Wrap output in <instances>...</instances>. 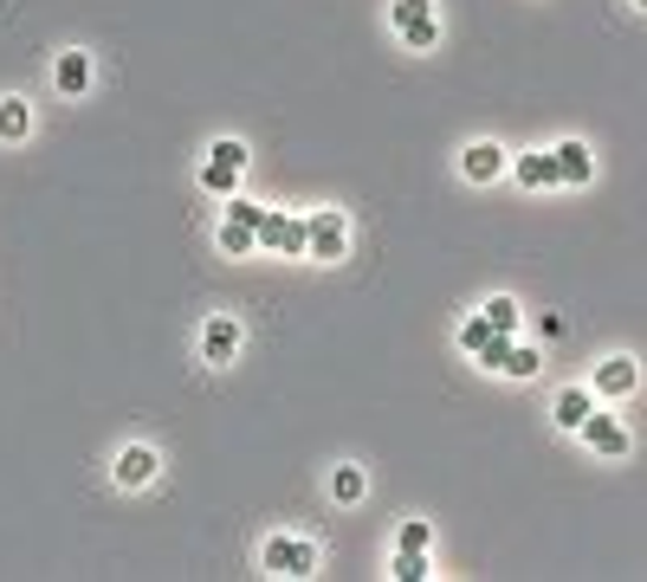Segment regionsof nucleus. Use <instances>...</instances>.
<instances>
[{"mask_svg":"<svg viewBox=\"0 0 647 582\" xmlns=\"http://www.w3.org/2000/svg\"><path fill=\"white\" fill-rule=\"evenodd\" d=\"M389 26H395V39H402L408 53H434V46H440V13H434V0H395V7H389Z\"/></svg>","mask_w":647,"mask_h":582,"instance_id":"f257e3e1","label":"nucleus"},{"mask_svg":"<svg viewBox=\"0 0 647 582\" xmlns=\"http://www.w3.org/2000/svg\"><path fill=\"white\" fill-rule=\"evenodd\" d=\"M259 570H266V577H311V570H317V544L279 531V537L259 544Z\"/></svg>","mask_w":647,"mask_h":582,"instance_id":"f03ea898","label":"nucleus"},{"mask_svg":"<svg viewBox=\"0 0 647 582\" xmlns=\"http://www.w3.org/2000/svg\"><path fill=\"white\" fill-rule=\"evenodd\" d=\"M246 162H253V155H246L240 137H220V143L208 149V162H201V188H208V195H233L240 175H246Z\"/></svg>","mask_w":647,"mask_h":582,"instance_id":"7ed1b4c3","label":"nucleus"},{"mask_svg":"<svg viewBox=\"0 0 647 582\" xmlns=\"http://www.w3.org/2000/svg\"><path fill=\"white\" fill-rule=\"evenodd\" d=\"M259 220L266 208L259 201H227V220H220V253H233V259H246V253H259Z\"/></svg>","mask_w":647,"mask_h":582,"instance_id":"20e7f679","label":"nucleus"},{"mask_svg":"<svg viewBox=\"0 0 647 582\" xmlns=\"http://www.w3.org/2000/svg\"><path fill=\"white\" fill-rule=\"evenodd\" d=\"M304 253L324 259V266L344 259V253H350V220L337 214V208H317V214L304 220Z\"/></svg>","mask_w":647,"mask_h":582,"instance_id":"39448f33","label":"nucleus"},{"mask_svg":"<svg viewBox=\"0 0 647 582\" xmlns=\"http://www.w3.org/2000/svg\"><path fill=\"white\" fill-rule=\"evenodd\" d=\"M480 363L493 369V375H511V382H531V375L544 369V357H538L531 344H518V337H493V344L480 350Z\"/></svg>","mask_w":647,"mask_h":582,"instance_id":"423d86ee","label":"nucleus"},{"mask_svg":"<svg viewBox=\"0 0 647 582\" xmlns=\"http://www.w3.org/2000/svg\"><path fill=\"white\" fill-rule=\"evenodd\" d=\"M576 434L589 440V453H602V459H622V453H628V428H622L615 415H596V408H589V421H582Z\"/></svg>","mask_w":647,"mask_h":582,"instance_id":"0eeeda50","label":"nucleus"},{"mask_svg":"<svg viewBox=\"0 0 647 582\" xmlns=\"http://www.w3.org/2000/svg\"><path fill=\"white\" fill-rule=\"evenodd\" d=\"M233 357H240V324H233V317H208V324H201V363L227 369Z\"/></svg>","mask_w":647,"mask_h":582,"instance_id":"6e6552de","label":"nucleus"},{"mask_svg":"<svg viewBox=\"0 0 647 582\" xmlns=\"http://www.w3.org/2000/svg\"><path fill=\"white\" fill-rule=\"evenodd\" d=\"M635 382H642L635 357H602V363H596V388H589V395H609V401H622V395H635Z\"/></svg>","mask_w":647,"mask_h":582,"instance_id":"1a4fd4ad","label":"nucleus"},{"mask_svg":"<svg viewBox=\"0 0 647 582\" xmlns=\"http://www.w3.org/2000/svg\"><path fill=\"white\" fill-rule=\"evenodd\" d=\"M155 473H162V459H155V446H124V453H117V486H130V492H143V486H155Z\"/></svg>","mask_w":647,"mask_h":582,"instance_id":"9d476101","label":"nucleus"},{"mask_svg":"<svg viewBox=\"0 0 647 582\" xmlns=\"http://www.w3.org/2000/svg\"><path fill=\"white\" fill-rule=\"evenodd\" d=\"M551 168H557V182H570V188H582L589 175H596V155H589V143H557L551 149Z\"/></svg>","mask_w":647,"mask_h":582,"instance_id":"9b49d317","label":"nucleus"},{"mask_svg":"<svg viewBox=\"0 0 647 582\" xmlns=\"http://www.w3.org/2000/svg\"><path fill=\"white\" fill-rule=\"evenodd\" d=\"M259 246H273V253H304V220H291V214H266L259 220Z\"/></svg>","mask_w":647,"mask_h":582,"instance_id":"f8f14e48","label":"nucleus"},{"mask_svg":"<svg viewBox=\"0 0 647 582\" xmlns=\"http://www.w3.org/2000/svg\"><path fill=\"white\" fill-rule=\"evenodd\" d=\"M53 84H59L66 97H84V91H91V53H59V59H53Z\"/></svg>","mask_w":647,"mask_h":582,"instance_id":"ddd939ff","label":"nucleus"},{"mask_svg":"<svg viewBox=\"0 0 647 582\" xmlns=\"http://www.w3.org/2000/svg\"><path fill=\"white\" fill-rule=\"evenodd\" d=\"M589 408H596V395H589V388H564V395L551 401V421H557L564 434H576V428L589 421Z\"/></svg>","mask_w":647,"mask_h":582,"instance_id":"4468645a","label":"nucleus"},{"mask_svg":"<svg viewBox=\"0 0 647 582\" xmlns=\"http://www.w3.org/2000/svg\"><path fill=\"white\" fill-rule=\"evenodd\" d=\"M26 137H33V104L0 97V143H26Z\"/></svg>","mask_w":647,"mask_h":582,"instance_id":"2eb2a0df","label":"nucleus"},{"mask_svg":"<svg viewBox=\"0 0 647 582\" xmlns=\"http://www.w3.org/2000/svg\"><path fill=\"white\" fill-rule=\"evenodd\" d=\"M505 175V149L499 143H473L466 149V182H499Z\"/></svg>","mask_w":647,"mask_h":582,"instance_id":"dca6fc26","label":"nucleus"},{"mask_svg":"<svg viewBox=\"0 0 647 582\" xmlns=\"http://www.w3.org/2000/svg\"><path fill=\"white\" fill-rule=\"evenodd\" d=\"M480 317H486V324H493V337H518V298H486V304H480Z\"/></svg>","mask_w":647,"mask_h":582,"instance_id":"f3484780","label":"nucleus"},{"mask_svg":"<svg viewBox=\"0 0 647 582\" xmlns=\"http://www.w3.org/2000/svg\"><path fill=\"white\" fill-rule=\"evenodd\" d=\"M518 188H557V168H551V149H544V155H518Z\"/></svg>","mask_w":647,"mask_h":582,"instance_id":"a211bd4d","label":"nucleus"},{"mask_svg":"<svg viewBox=\"0 0 647 582\" xmlns=\"http://www.w3.org/2000/svg\"><path fill=\"white\" fill-rule=\"evenodd\" d=\"M362 492H369L362 466H337V473H331V499H337V505H357Z\"/></svg>","mask_w":647,"mask_h":582,"instance_id":"6ab92c4d","label":"nucleus"},{"mask_svg":"<svg viewBox=\"0 0 647 582\" xmlns=\"http://www.w3.org/2000/svg\"><path fill=\"white\" fill-rule=\"evenodd\" d=\"M389 577H395V582H428L434 577L428 550H395V557H389Z\"/></svg>","mask_w":647,"mask_h":582,"instance_id":"aec40b11","label":"nucleus"},{"mask_svg":"<svg viewBox=\"0 0 647 582\" xmlns=\"http://www.w3.org/2000/svg\"><path fill=\"white\" fill-rule=\"evenodd\" d=\"M428 544H434V524H428V517H408V524L395 531V550H428Z\"/></svg>","mask_w":647,"mask_h":582,"instance_id":"412c9836","label":"nucleus"},{"mask_svg":"<svg viewBox=\"0 0 647 582\" xmlns=\"http://www.w3.org/2000/svg\"><path fill=\"white\" fill-rule=\"evenodd\" d=\"M486 344H493V324H486V317H466V324H460V350H466V357H480Z\"/></svg>","mask_w":647,"mask_h":582,"instance_id":"4be33fe9","label":"nucleus"},{"mask_svg":"<svg viewBox=\"0 0 647 582\" xmlns=\"http://www.w3.org/2000/svg\"><path fill=\"white\" fill-rule=\"evenodd\" d=\"M564 330H570V324H564L557 311H544V317H538V337H564Z\"/></svg>","mask_w":647,"mask_h":582,"instance_id":"5701e85b","label":"nucleus"},{"mask_svg":"<svg viewBox=\"0 0 647 582\" xmlns=\"http://www.w3.org/2000/svg\"><path fill=\"white\" fill-rule=\"evenodd\" d=\"M635 7H642V0H635Z\"/></svg>","mask_w":647,"mask_h":582,"instance_id":"b1692460","label":"nucleus"}]
</instances>
